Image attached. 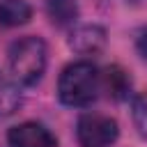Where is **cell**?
<instances>
[{
  "instance_id": "obj_1",
  "label": "cell",
  "mask_w": 147,
  "mask_h": 147,
  "mask_svg": "<svg viewBox=\"0 0 147 147\" xmlns=\"http://www.w3.org/2000/svg\"><path fill=\"white\" fill-rule=\"evenodd\" d=\"M101 92V74L99 69L87 62H71L62 69L60 80H57V96L64 106L83 108L90 106Z\"/></svg>"
},
{
  "instance_id": "obj_2",
  "label": "cell",
  "mask_w": 147,
  "mask_h": 147,
  "mask_svg": "<svg viewBox=\"0 0 147 147\" xmlns=\"http://www.w3.org/2000/svg\"><path fill=\"white\" fill-rule=\"evenodd\" d=\"M7 62H9V78L16 85L30 87L37 85L46 71L48 48L39 37H21L18 41L11 44Z\"/></svg>"
},
{
  "instance_id": "obj_3",
  "label": "cell",
  "mask_w": 147,
  "mask_h": 147,
  "mask_svg": "<svg viewBox=\"0 0 147 147\" xmlns=\"http://www.w3.org/2000/svg\"><path fill=\"white\" fill-rule=\"evenodd\" d=\"M119 136V124L110 115L85 113L78 117L76 138L80 147H110Z\"/></svg>"
},
{
  "instance_id": "obj_4",
  "label": "cell",
  "mask_w": 147,
  "mask_h": 147,
  "mask_svg": "<svg viewBox=\"0 0 147 147\" xmlns=\"http://www.w3.org/2000/svg\"><path fill=\"white\" fill-rule=\"evenodd\" d=\"M7 140L11 147H57V138L39 122H23L11 126Z\"/></svg>"
},
{
  "instance_id": "obj_5",
  "label": "cell",
  "mask_w": 147,
  "mask_h": 147,
  "mask_svg": "<svg viewBox=\"0 0 147 147\" xmlns=\"http://www.w3.org/2000/svg\"><path fill=\"white\" fill-rule=\"evenodd\" d=\"M69 44H71L74 51H78L83 55L99 53L106 46V30L101 25H80L71 32Z\"/></svg>"
},
{
  "instance_id": "obj_6",
  "label": "cell",
  "mask_w": 147,
  "mask_h": 147,
  "mask_svg": "<svg viewBox=\"0 0 147 147\" xmlns=\"http://www.w3.org/2000/svg\"><path fill=\"white\" fill-rule=\"evenodd\" d=\"M32 18V7L25 0H2L0 2V25L18 28Z\"/></svg>"
},
{
  "instance_id": "obj_7",
  "label": "cell",
  "mask_w": 147,
  "mask_h": 147,
  "mask_svg": "<svg viewBox=\"0 0 147 147\" xmlns=\"http://www.w3.org/2000/svg\"><path fill=\"white\" fill-rule=\"evenodd\" d=\"M18 106H21L18 85L11 78H7L5 74H0V119L2 117H9Z\"/></svg>"
},
{
  "instance_id": "obj_8",
  "label": "cell",
  "mask_w": 147,
  "mask_h": 147,
  "mask_svg": "<svg viewBox=\"0 0 147 147\" xmlns=\"http://www.w3.org/2000/svg\"><path fill=\"white\" fill-rule=\"evenodd\" d=\"M48 16L57 25H71L78 16V5L76 0H48L46 2Z\"/></svg>"
},
{
  "instance_id": "obj_9",
  "label": "cell",
  "mask_w": 147,
  "mask_h": 147,
  "mask_svg": "<svg viewBox=\"0 0 147 147\" xmlns=\"http://www.w3.org/2000/svg\"><path fill=\"white\" fill-rule=\"evenodd\" d=\"M133 124L142 138H147V94L138 96L133 103Z\"/></svg>"
},
{
  "instance_id": "obj_10",
  "label": "cell",
  "mask_w": 147,
  "mask_h": 147,
  "mask_svg": "<svg viewBox=\"0 0 147 147\" xmlns=\"http://www.w3.org/2000/svg\"><path fill=\"white\" fill-rule=\"evenodd\" d=\"M138 48H140L142 57H147V30H145V32H142V37H140V41H138Z\"/></svg>"
}]
</instances>
